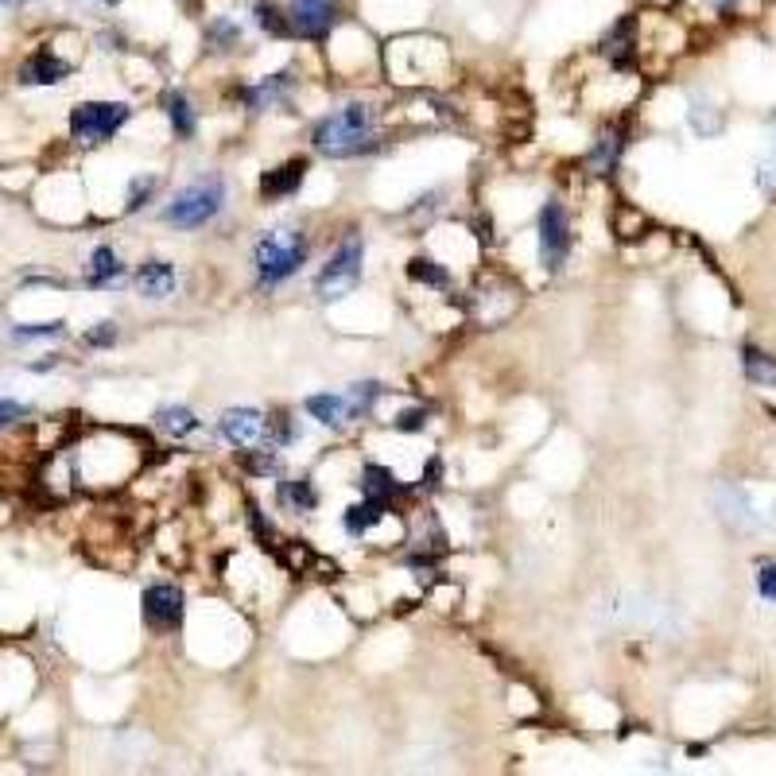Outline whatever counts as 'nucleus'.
I'll list each match as a JSON object with an SVG mask.
<instances>
[{"mask_svg": "<svg viewBox=\"0 0 776 776\" xmlns=\"http://www.w3.org/2000/svg\"><path fill=\"white\" fill-rule=\"evenodd\" d=\"M311 144L330 160L365 156L381 144V109L373 101H346L311 125Z\"/></svg>", "mask_w": 776, "mask_h": 776, "instance_id": "obj_1", "label": "nucleus"}, {"mask_svg": "<svg viewBox=\"0 0 776 776\" xmlns=\"http://www.w3.org/2000/svg\"><path fill=\"white\" fill-rule=\"evenodd\" d=\"M307 260H311V237L299 226L264 229L249 249V264H253L260 291H276L280 284H288L291 276L303 272Z\"/></svg>", "mask_w": 776, "mask_h": 776, "instance_id": "obj_2", "label": "nucleus"}, {"mask_svg": "<svg viewBox=\"0 0 776 776\" xmlns=\"http://www.w3.org/2000/svg\"><path fill=\"white\" fill-rule=\"evenodd\" d=\"M226 198H229L226 179L218 171H206V175L191 179L187 187H179V191L163 202L160 222L171 229H202L226 210Z\"/></svg>", "mask_w": 776, "mask_h": 776, "instance_id": "obj_3", "label": "nucleus"}, {"mask_svg": "<svg viewBox=\"0 0 776 776\" xmlns=\"http://www.w3.org/2000/svg\"><path fill=\"white\" fill-rule=\"evenodd\" d=\"M361 272H365V241L350 233V237H342L338 241V249L326 257V264L319 268V276H315V295L323 299V303H338V299H346L350 291L361 284Z\"/></svg>", "mask_w": 776, "mask_h": 776, "instance_id": "obj_4", "label": "nucleus"}, {"mask_svg": "<svg viewBox=\"0 0 776 776\" xmlns=\"http://www.w3.org/2000/svg\"><path fill=\"white\" fill-rule=\"evenodd\" d=\"M132 105L129 101H82L70 109V136L78 144H105L129 125Z\"/></svg>", "mask_w": 776, "mask_h": 776, "instance_id": "obj_5", "label": "nucleus"}, {"mask_svg": "<svg viewBox=\"0 0 776 776\" xmlns=\"http://www.w3.org/2000/svg\"><path fill=\"white\" fill-rule=\"evenodd\" d=\"M291 39L323 43L342 24V0H284Z\"/></svg>", "mask_w": 776, "mask_h": 776, "instance_id": "obj_6", "label": "nucleus"}, {"mask_svg": "<svg viewBox=\"0 0 776 776\" xmlns=\"http://www.w3.org/2000/svg\"><path fill=\"white\" fill-rule=\"evenodd\" d=\"M536 245H540L544 268L559 272L567 253H571V218H567V206L559 198H548L536 214Z\"/></svg>", "mask_w": 776, "mask_h": 776, "instance_id": "obj_7", "label": "nucleus"}, {"mask_svg": "<svg viewBox=\"0 0 776 776\" xmlns=\"http://www.w3.org/2000/svg\"><path fill=\"white\" fill-rule=\"evenodd\" d=\"M140 614L148 621V629H156V633H175V629L183 625V614H187V594H183V586H175V582H152V586H144V594H140Z\"/></svg>", "mask_w": 776, "mask_h": 776, "instance_id": "obj_8", "label": "nucleus"}, {"mask_svg": "<svg viewBox=\"0 0 776 776\" xmlns=\"http://www.w3.org/2000/svg\"><path fill=\"white\" fill-rule=\"evenodd\" d=\"M218 435L237 451H253L268 443V416L257 408H229L218 420Z\"/></svg>", "mask_w": 776, "mask_h": 776, "instance_id": "obj_9", "label": "nucleus"}, {"mask_svg": "<svg viewBox=\"0 0 776 776\" xmlns=\"http://www.w3.org/2000/svg\"><path fill=\"white\" fill-rule=\"evenodd\" d=\"M291 90H295V74H291V70H276V74L257 78V82H249V86H237V101H241V109H249V113H264V109H272V105H284Z\"/></svg>", "mask_w": 776, "mask_h": 776, "instance_id": "obj_10", "label": "nucleus"}, {"mask_svg": "<svg viewBox=\"0 0 776 776\" xmlns=\"http://www.w3.org/2000/svg\"><path fill=\"white\" fill-rule=\"evenodd\" d=\"M132 288L140 291L144 299H167V295H175L179 288V276H175V264L171 260H144L136 272H132Z\"/></svg>", "mask_w": 776, "mask_h": 776, "instance_id": "obj_11", "label": "nucleus"}, {"mask_svg": "<svg viewBox=\"0 0 776 776\" xmlns=\"http://www.w3.org/2000/svg\"><path fill=\"white\" fill-rule=\"evenodd\" d=\"M303 175H307V160H288V163L268 167V171L260 175V183H257L260 198H264V202H284L288 194L299 191Z\"/></svg>", "mask_w": 776, "mask_h": 776, "instance_id": "obj_12", "label": "nucleus"}, {"mask_svg": "<svg viewBox=\"0 0 776 776\" xmlns=\"http://www.w3.org/2000/svg\"><path fill=\"white\" fill-rule=\"evenodd\" d=\"M303 408H307V416L319 423V427H330V431H342V427H350V400H346V392H315V396H307L303 400Z\"/></svg>", "mask_w": 776, "mask_h": 776, "instance_id": "obj_13", "label": "nucleus"}, {"mask_svg": "<svg viewBox=\"0 0 776 776\" xmlns=\"http://www.w3.org/2000/svg\"><path fill=\"white\" fill-rule=\"evenodd\" d=\"M202 43L210 55H229L245 43V24L233 16V12H218L206 20V32H202Z\"/></svg>", "mask_w": 776, "mask_h": 776, "instance_id": "obj_14", "label": "nucleus"}, {"mask_svg": "<svg viewBox=\"0 0 776 776\" xmlns=\"http://www.w3.org/2000/svg\"><path fill=\"white\" fill-rule=\"evenodd\" d=\"M276 505L288 517H307L319 509V489L311 485V478H284L276 485Z\"/></svg>", "mask_w": 776, "mask_h": 776, "instance_id": "obj_15", "label": "nucleus"}, {"mask_svg": "<svg viewBox=\"0 0 776 776\" xmlns=\"http://www.w3.org/2000/svg\"><path fill=\"white\" fill-rule=\"evenodd\" d=\"M625 144H629V132L625 129H610L602 132L594 144H590V152H586V171L590 175H610L621 156H625Z\"/></svg>", "mask_w": 776, "mask_h": 776, "instance_id": "obj_16", "label": "nucleus"}, {"mask_svg": "<svg viewBox=\"0 0 776 776\" xmlns=\"http://www.w3.org/2000/svg\"><path fill=\"white\" fill-rule=\"evenodd\" d=\"M160 105L163 113H167V121H171V132H175V140H191L194 132H198V109H194V101L187 90H163L160 94Z\"/></svg>", "mask_w": 776, "mask_h": 776, "instance_id": "obj_17", "label": "nucleus"}, {"mask_svg": "<svg viewBox=\"0 0 776 776\" xmlns=\"http://www.w3.org/2000/svg\"><path fill=\"white\" fill-rule=\"evenodd\" d=\"M388 517V501H377V497H365L357 505H346L342 509V532L354 536V540H365L381 520Z\"/></svg>", "mask_w": 776, "mask_h": 776, "instance_id": "obj_18", "label": "nucleus"}, {"mask_svg": "<svg viewBox=\"0 0 776 776\" xmlns=\"http://www.w3.org/2000/svg\"><path fill=\"white\" fill-rule=\"evenodd\" d=\"M125 280V260L117 257L113 245H97L86 264V284L90 288H117Z\"/></svg>", "mask_w": 776, "mask_h": 776, "instance_id": "obj_19", "label": "nucleus"}, {"mask_svg": "<svg viewBox=\"0 0 776 776\" xmlns=\"http://www.w3.org/2000/svg\"><path fill=\"white\" fill-rule=\"evenodd\" d=\"M66 74H70V63L51 55V51H35L28 63L20 66V82L24 86H59Z\"/></svg>", "mask_w": 776, "mask_h": 776, "instance_id": "obj_20", "label": "nucleus"}, {"mask_svg": "<svg viewBox=\"0 0 776 776\" xmlns=\"http://www.w3.org/2000/svg\"><path fill=\"white\" fill-rule=\"evenodd\" d=\"M249 20H253L257 32L272 35V39H291L284 0H253V4H249Z\"/></svg>", "mask_w": 776, "mask_h": 776, "instance_id": "obj_21", "label": "nucleus"}, {"mask_svg": "<svg viewBox=\"0 0 776 776\" xmlns=\"http://www.w3.org/2000/svg\"><path fill=\"white\" fill-rule=\"evenodd\" d=\"M361 489H365V497H377V501H396V497H404L408 493V485L400 482L388 466H377V462H369L365 470H361Z\"/></svg>", "mask_w": 776, "mask_h": 776, "instance_id": "obj_22", "label": "nucleus"}, {"mask_svg": "<svg viewBox=\"0 0 776 776\" xmlns=\"http://www.w3.org/2000/svg\"><path fill=\"white\" fill-rule=\"evenodd\" d=\"M198 416H194L187 404H163L160 412H156V427H160L163 435H171V439H187L198 431Z\"/></svg>", "mask_w": 776, "mask_h": 776, "instance_id": "obj_23", "label": "nucleus"}, {"mask_svg": "<svg viewBox=\"0 0 776 776\" xmlns=\"http://www.w3.org/2000/svg\"><path fill=\"white\" fill-rule=\"evenodd\" d=\"M381 396H385V385H381V381H354V385L346 388V400H350V420L354 423L369 420Z\"/></svg>", "mask_w": 776, "mask_h": 776, "instance_id": "obj_24", "label": "nucleus"}, {"mask_svg": "<svg viewBox=\"0 0 776 776\" xmlns=\"http://www.w3.org/2000/svg\"><path fill=\"white\" fill-rule=\"evenodd\" d=\"M408 276H412V280H420V284H431L435 291L451 288V272H447L443 264H435V260H427V257L408 260Z\"/></svg>", "mask_w": 776, "mask_h": 776, "instance_id": "obj_25", "label": "nucleus"}, {"mask_svg": "<svg viewBox=\"0 0 776 776\" xmlns=\"http://www.w3.org/2000/svg\"><path fill=\"white\" fill-rule=\"evenodd\" d=\"M156 191H160V175H136L129 183V194H125V210H129V214H140V210L156 198Z\"/></svg>", "mask_w": 776, "mask_h": 776, "instance_id": "obj_26", "label": "nucleus"}, {"mask_svg": "<svg viewBox=\"0 0 776 776\" xmlns=\"http://www.w3.org/2000/svg\"><path fill=\"white\" fill-rule=\"evenodd\" d=\"M745 373H749V381H757V385H773L776 361L765 354H757V350H745Z\"/></svg>", "mask_w": 776, "mask_h": 776, "instance_id": "obj_27", "label": "nucleus"}, {"mask_svg": "<svg viewBox=\"0 0 776 776\" xmlns=\"http://www.w3.org/2000/svg\"><path fill=\"white\" fill-rule=\"evenodd\" d=\"M59 334H66V326L63 323H24V326H12V338H59Z\"/></svg>", "mask_w": 776, "mask_h": 776, "instance_id": "obj_28", "label": "nucleus"}, {"mask_svg": "<svg viewBox=\"0 0 776 776\" xmlns=\"http://www.w3.org/2000/svg\"><path fill=\"white\" fill-rule=\"evenodd\" d=\"M423 423H427V408H404V412L392 420V427H396V431H423Z\"/></svg>", "mask_w": 776, "mask_h": 776, "instance_id": "obj_29", "label": "nucleus"}, {"mask_svg": "<svg viewBox=\"0 0 776 776\" xmlns=\"http://www.w3.org/2000/svg\"><path fill=\"white\" fill-rule=\"evenodd\" d=\"M24 416H28V404H20V400H12V396H0V427L24 420Z\"/></svg>", "mask_w": 776, "mask_h": 776, "instance_id": "obj_30", "label": "nucleus"}, {"mask_svg": "<svg viewBox=\"0 0 776 776\" xmlns=\"http://www.w3.org/2000/svg\"><path fill=\"white\" fill-rule=\"evenodd\" d=\"M86 342H90V346H113V342H117V323H109V319L97 323L94 330H86Z\"/></svg>", "mask_w": 776, "mask_h": 776, "instance_id": "obj_31", "label": "nucleus"}, {"mask_svg": "<svg viewBox=\"0 0 776 776\" xmlns=\"http://www.w3.org/2000/svg\"><path fill=\"white\" fill-rule=\"evenodd\" d=\"M757 590H761V598L776 602V563H765V567L757 571Z\"/></svg>", "mask_w": 776, "mask_h": 776, "instance_id": "obj_32", "label": "nucleus"}, {"mask_svg": "<svg viewBox=\"0 0 776 776\" xmlns=\"http://www.w3.org/2000/svg\"><path fill=\"white\" fill-rule=\"evenodd\" d=\"M714 16H738L745 8V0H703Z\"/></svg>", "mask_w": 776, "mask_h": 776, "instance_id": "obj_33", "label": "nucleus"}, {"mask_svg": "<svg viewBox=\"0 0 776 776\" xmlns=\"http://www.w3.org/2000/svg\"><path fill=\"white\" fill-rule=\"evenodd\" d=\"M94 4H105V8H117V4H125V0H94Z\"/></svg>", "mask_w": 776, "mask_h": 776, "instance_id": "obj_34", "label": "nucleus"}, {"mask_svg": "<svg viewBox=\"0 0 776 776\" xmlns=\"http://www.w3.org/2000/svg\"><path fill=\"white\" fill-rule=\"evenodd\" d=\"M4 4H20V0H4Z\"/></svg>", "mask_w": 776, "mask_h": 776, "instance_id": "obj_35", "label": "nucleus"}, {"mask_svg": "<svg viewBox=\"0 0 776 776\" xmlns=\"http://www.w3.org/2000/svg\"><path fill=\"white\" fill-rule=\"evenodd\" d=\"M0 4H4V0H0Z\"/></svg>", "mask_w": 776, "mask_h": 776, "instance_id": "obj_36", "label": "nucleus"}]
</instances>
